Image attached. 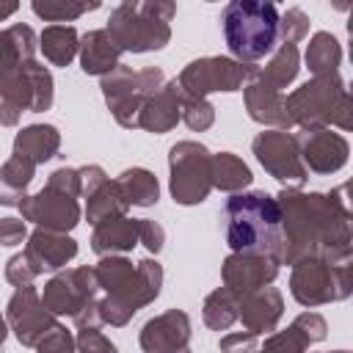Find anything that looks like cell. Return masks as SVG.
<instances>
[{"label":"cell","mask_w":353,"mask_h":353,"mask_svg":"<svg viewBox=\"0 0 353 353\" xmlns=\"http://www.w3.org/2000/svg\"><path fill=\"white\" fill-rule=\"evenodd\" d=\"M25 256L33 265V270L41 276L47 270H61L77 256V240L63 234V232H50V229H33L28 234Z\"/></svg>","instance_id":"ac0fdd59"},{"label":"cell","mask_w":353,"mask_h":353,"mask_svg":"<svg viewBox=\"0 0 353 353\" xmlns=\"http://www.w3.org/2000/svg\"><path fill=\"white\" fill-rule=\"evenodd\" d=\"M94 273L99 284L97 309L102 325H113V328L127 325L138 309L149 306L160 295L163 287V265L149 256L135 265L121 254L99 256Z\"/></svg>","instance_id":"7a4b0ae2"},{"label":"cell","mask_w":353,"mask_h":353,"mask_svg":"<svg viewBox=\"0 0 353 353\" xmlns=\"http://www.w3.org/2000/svg\"><path fill=\"white\" fill-rule=\"evenodd\" d=\"M28 240V226L22 218H0V245H19Z\"/></svg>","instance_id":"bcb514c9"},{"label":"cell","mask_w":353,"mask_h":353,"mask_svg":"<svg viewBox=\"0 0 353 353\" xmlns=\"http://www.w3.org/2000/svg\"><path fill=\"white\" fill-rule=\"evenodd\" d=\"M345 190V185L331 193H303L284 188L276 196L281 212L279 265H295L309 256L328 259L331 265H350V204Z\"/></svg>","instance_id":"6da1fadb"},{"label":"cell","mask_w":353,"mask_h":353,"mask_svg":"<svg viewBox=\"0 0 353 353\" xmlns=\"http://www.w3.org/2000/svg\"><path fill=\"white\" fill-rule=\"evenodd\" d=\"M171 196L182 207L201 204L212 190V154L199 141H179L168 152Z\"/></svg>","instance_id":"9c48e42d"},{"label":"cell","mask_w":353,"mask_h":353,"mask_svg":"<svg viewBox=\"0 0 353 353\" xmlns=\"http://www.w3.org/2000/svg\"><path fill=\"white\" fill-rule=\"evenodd\" d=\"M39 295H41V306L52 317H63V314L74 317L77 312H83L85 306H91V303L99 301L97 273L88 265L61 270V273H55L44 284V290Z\"/></svg>","instance_id":"7c38bea8"},{"label":"cell","mask_w":353,"mask_h":353,"mask_svg":"<svg viewBox=\"0 0 353 353\" xmlns=\"http://www.w3.org/2000/svg\"><path fill=\"white\" fill-rule=\"evenodd\" d=\"M292 325H295L312 345L320 342V339H325V334H328V325H325L323 314H317V312H303V314H298V317L292 320Z\"/></svg>","instance_id":"60d3db41"},{"label":"cell","mask_w":353,"mask_h":353,"mask_svg":"<svg viewBox=\"0 0 353 353\" xmlns=\"http://www.w3.org/2000/svg\"><path fill=\"white\" fill-rule=\"evenodd\" d=\"M39 353H77V345H74V336L72 331H66L61 323L36 345Z\"/></svg>","instance_id":"f35d334b"},{"label":"cell","mask_w":353,"mask_h":353,"mask_svg":"<svg viewBox=\"0 0 353 353\" xmlns=\"http://www.w3.org/2000/svg\"><path fill=\"white\" fill-rule=\"evenodd\" d=\"M6 323L22 347H36L58 325V320L41 306V295L33 284L17 287L6 306Z\"/></svg>","instance_id":"4fadbf2b"},{"label":"cell","mask_w":353,"mask_h":353,"mask_svg":"<svg viewBox=\"0 0 353 353\" xmlns=\"http://www.w3.org/2000/svg\"><path fill=\"white\" fill-rule=\"evenodd\" d=\"M301 69V55H298V47L295 44H279V50L273 52V58L265 63V66H256V74L254 80L270 91H279L287 88L295 74Z\"/></svg>","instance_id":"484cf974"},{"label":"cell","mask_w":353,"mask_h":353,"mask_svg":"<svg viewBox=\"0 0 353 353\" xmlns=\"http://www.w3.org/2000/svg\"><path fill=\"white\" fill-rule=\"evenodd\" d=\"M281 314H284V298L276 287H262L251 295H243L237 306V320H243L245 331L256 336L276 331Z\"/></svg>","instance_id":"d6986e66"},{"label":"cell","mask_w":353,"mask_h":353,"mask_svg":"<svg viewBox=\"0 0 353 353\" xmlns=\"http://www.w3.org/2000/svg\"><path fill=\"white\" fill-rule=\"evenodd\" d=\"M22 221L36 223V229H50V232H63L69 234L80 223V204L74 196H66L52 188H41L33 196H25L19 201Z\"/></svg>","instance_id":"5bb4252c"},{"label":"cell","mask_w":353,"mask_h":353,"mask_svg":"<svg viewBox=\"0 0 353 353\" xmlns=\"http://www.w3.org/2000/svg\"><path fill=\"white\" fill-rule=\"evenodd\" d=\"M290 292L301 306H323L334 301H345L353 292L350 265H331L328 259L309 256L292 265Z\"/></svg>","instance_id":"ba28073f"},{"label":"cell","mask_w":353,"mask_h":353,"mask_svg":"<svg viewBox=\"0 0 353 353\" xmlns=\"http://www.w3.org/2000/svg\"><path fill=\"white\" fill-rule=\"evenodd\" d=\"M223 39L234 61L254 63L279 44V8L273 3L232 0L221 11Z\"/></svg>","instance_id":"277c9868"},{"label":"cell","mask_w":353,"mask_h":353,"mask_svg":"<svg viewBox=\"0 0 353 353\" xmlns=\"http://www.w3.org/2000/svg\"><path fill=\"white\" fill-rule=\"evenodd\" d=\"M328 353H347V350H328Z\"/></svg>","instance_id":"f907efd6"},{"label":"cell","mask_w":353,"mask_h":353,"mask_svg":"<svg viewBox=\"0 0 353 353\" xmlns=\"http://www.w3.org/2000/svg\"><path fill=\"white\" fill-rule=\"evenodd\" d=\"M237 306H240V301H237L226 287L212 290V292L204 298V303H201L204 325L212 328V331H226V328L237 320Z\"/></svg>","instance_id":"d6a6232c"},{"label":"cell","mask_w":353,"mask_h":353,"mask_svg":"<svg viewBox=\"0 0 353 353\" xmlns=\"http://www.w3.org/2000/svg\"><path fill=\"white\" fill-rule=\"evenodd\" d=\"M179 119L193 130V132H204L212 127L215 121V108L210 99H193V97H182V108H179Z\"/></svg>","instance_id":"e575fe53"},{"label":"cell","mask_w":353,"mask_h":353,"mask_svg":"<svg viewBox=\"0 0 353 353\" xmlns=\"http://www.w3.org/2000/svg\"><path fill=\"white\" fill-rule=\"evenodd\" d=\"M17 8H19V3H0V22L8 19L11 14H17Z\"/></svg>","instance_id":"c3c4849f"},{"label":"cell","mask_w":353,"mask_h":353,"mask_svg":"<svg viewBox=\"0 0 353 353\" xmlns=\"http://www.w3.org/2000/svg\"><path fill=\"white\" fill-rule=\"evenodd\" d=\"M306 69L314 74V77H323V74H336L339 63H342V47L336 41V36H331L328 30H317L312 39H309V47H306Z\"/></svg>","instance_id":"f546056e"},{"label":"cell","mask_w":353,"mask_h":353,"mask_svg":"<svg viewBox=\"0 0 353 353\" xmlns=\"http://www.w3.org/2000/svg\"><path fill=\"white\" fill-rule=\"evenodd\" d=\"M309 33V17L303 8H287L279 14V44H298Z\"/></svg>","instance_id":"8d00e7d4"},{"label":"cell","mask_w":353,"mask_h":353,"mask_svg":"<svg viewBox=\"0 0 353 353\" xmlns=\"http://www.w3.org/2000/svg\"><path fill=\"white\" fill-rule=\"evenodd\" d=\"M6 336H8V323H6V317H0V345L6 342Z\"/></svg>","instance_id":"681fc988"},{"label":"cell","mask_w":353,"mask_h":353,"mask_svg":"<svg viewBox=\"0 0 353 353\" xmlns=\"http://www.w3.org/2000/svg\"><path fill=\"white\" fill-rule=\"evenodd\" d=\"M119 185L124 188L130 207H132V204H135V207H152V204H157V199H160L157 176H154L149 168H127V171L119 176Z\"/></svg>","instance_id":"1f68e13d"},{"label":"cell","mask_w":353,"mask_h":353,"mask_svg":"<svg viewBox=\"0 0 353 353\" xmlns=\"http://www.w3.org/2000/svg\"><path fill=\"white\" fill-rule=\"evenodd\" d=\"M39 50L52 66H69L80 50V36L72 25H47L39 36Z\"/></svg>","instance_id":"f1b7e54d"},{"label":"cell","mask_w":353,"mask_h":353,"mask_svg":"<svg viewBox=\"0 0 353 353\" xmlns=\"http://www.w3.org/2000/svg\"><path fill=\"white\" fill-rule=\"evenodd\" d=\"M138 342L143 353H179L190 342V317L182 309H168L143 323Z\"/></svg>","instance_id":"e0dca14e"},{"label":"cell","mask_w":353,"mask_h":353,"mask_svg":"<svg viewBox=\"0 0 353 353\" xmlns=\"http://www.w3.org/2000/svg\"><path fill=\"white\" fill-rule=\"evenodd\" d=\"M179 108H182V91H179L176 80H168V83H163L160 91H154L143 102V108L138 113V127L146 132H157V135L168 132L179 121Z\"/></svg>","instance_id":"ffe728a7"},{"label":"cell","mask_w":353,"mask_h":353,"mask_svg":"<svg viewBox=\"0 0 353 353\" xmlns=\"http://www.w3.org/2000/svg\"><path fill=\"white\" fill-rule=\"evenodd\" d=\"M279 276V262L262 254H229L221 268L223 287L240 301L262 287H270Z\"/></svg>","instance_id":"2e32d148"},{"label":"cell","mask_w":353,"mask_h":353,"mask_svg":"<svg viewBox=\"0 0 353 353\" xmlns=\"http://www.w3.org/2000/svg\"><path fill=\"white\" fill-rule=\"evenodd\" d=\"M47 188H52V190H61V193H66V196H80V174H77V168H69V165H63V168H58V171H52L50 174V179H47Z\"/></svg>","instance_id":"b9f144b4"},{"label":"cell","mask_w":353,"mask_h":353,"mask_svg":"<svg viewBox=\"0 0 353 353\" xmlns=\"http://www.w3.org/2000/svg\"><path fill=\"white\" fill-rule=\"evenodd\" d=\"M174 14L171 0H124L110 11L105 30L121 52H152L168 44Z\"/></svg>","instance_id":"5b68a950"},{"label":"cell","mask_w":353,"mask_h":353,"mask_svg":"<svg viewBox=\"0 0 353 353\" xmlns=\"http://www.w3.org/2000/svg\"><path fill=\"white\" fill-rule=\"evenodd\" d=\"M179 353H190V347H185V350H179Z\"/></svg>","instance_id":"816d5d0a"},{"label":"cell","mask_w":353,"mask_h":353,"mask_svg":"<svg viewBox=\"0 0 353 353\" xmlns=\"http://www.w3.org/2000/svg\"><path fill=\"white\" fill-rule=\"evenodd\" d=\"M141 243L138 237V218H110L94 226L91 234V248L99 256H113V254H127Z\"/></svg>","instance_id":"603a6c76"},{"label":"cell","mask_w":353,"mask_h":353,"mask_svg":"<svg viewBox=\"0 0 353 353\" xmlns=\"http://www.w3.org/2000/svg\"><path fill=\"white\" fill-rule=\"evenodd\" d=\"M77 174H80V196H85V199H88L91 193H97V190L108 182L105 168H102V165H97V163L77 168Z\"/></svg>","instance_id":"f6af8a7d"},{"label":"cell","mask_w":353,"mask_h":353,"mask_svg":"<svg viewBox=\"0 0 353 353\" xmlns=\"http://www.w3.org/2000/svg\"><path fill=\"white\" fill-rule=\"evenodd\" d=\"M165 83L163 77V69L160 66H146V69H132V66H124L119 63L113 72H108L99 83L102 88V97L113 113V119L127 127V130H135L138 127V113L143 108V102L160 91Z\"/></svg>","instance_id":"52a82bcc"},{"label":"cell","mask_w":353,"mask_h":353,"mask_svg":"<svg viewBox=\"0 0 353 353\" xmlns=\"http://www.w3.org/2000/svg\"><path fill=\"white\" fill-rule=\"evenodd\" d=\"M254 174L251 168L232 152H218L212 154V188L226 190V193H243L251 185Z\"/></svg>","instance_id":"4dcf8cb0"},{"label":"cell","mask_w":353,"mask_h":353,"mask_svg":"<svg viewBox=\"0 0 353 353\" xmlns=\"http://www.w3.org/2000/svg\"><path fill=\"white\" fill-rule=\"evenodd\" d=\"M61 149V132L52 124H30L22 127L14 138V154L30 160L33 165L47 163Z\"/></svg>","instance_id":"d4e9b609"},{"label":"cell","mask_w":353,"mask_h":353,"mask_svg":"<svg viewBox=\"0 0 353 353\" xmlns=\"http://www.w3.org/2000/svg\"><path fill=\"white\" fill-rule=\"evenodd\" d=\"M284 105L290 121L298 124L301 130L353 127V99L339 74H323L306 80L290 97H284Z\"/></svg>","instance_id":"8992f818"},{"label":"cell","mask_w":353,"mask_h":353,"mask_svg":"<svg viewBox=\"0 0 353 353\" xmlns=\"http://www.w3.org/2000/svg\"><path fill=\"white\" fill-rule=\"evenodd\" d=\"M33 14L47 19V22H72L77 17H83L85 11H97L99 0L91 3H74V0H33L30 3Z\"/></svg>","instance_id":"836d02e7"},{"label":"cell","mask_w":353,"mask_h":353,"mask_svg":"<svg viewBox=\"0 0 353 353\" xmlns=\"http://www.w3.org/2000/svg\"><path fill=\"white\" fill-rule=\"evenodd\" d=\"M36 270H33V265L28 262V256H25V251L22 254H14L8 262H6V279H8V284H14V287H28V284H33L36 281Z\"/></svg>","instance_id":"ab89813d"},{"label":"cell","mask_w":353,"mask_h":353,"mask_svg":"<svg viewBox=\"0 0 353 353\" xmlns=\"http://www.w3.org/2000/svg\"><path fill=\"white\" fill-rule=\"evenodd\" d=\"M298 143V154L306 165V171L314 174H334L347 163L350 146L345 141V135L334 132L331 127H320V130H301L298 135H292Z\"/></svg>","instance_id":"9a60e30c"},{"label":"cell","mask_w":353,"mask_h":353,"mask_svg":"<svg viewBox=\"0 0 353 353\" xmlns=\"http://www.w3.org/2000/svg\"><path fill=\"white\" fill-rule=\"evenodd\" d=\"M77 353H119L116 345L99 328H80L74 336Z\"/></svg>","instance_id":"74e56055"},{"label":"cell","mask_w":353,"mask_h":353,"mask_svg":"<svg viewBox=\"0 0 353 353\" xmlns=\"http://www.w3.org/2000/svg\"><path fill=\"white\" fill-rule=\"evenodd\" d=\"M39 50V36L33 33L30 25H11L0 30V80L17 72L25 61H33Z\"/></svg>","instance_id":"cb8c5ba5"},{"label":"cell","mask_w":353,"mask_h":353,"mask_svg":"<svg viewBox=\"0 0 353 353\" xmlns=\"http://www.w3.org/2000/svg\"><path fill=\"white\" fill-rule=\"evenodd\" d=\"M36 176V165L25 157L11 154L0 168V204L19 207V201L28 196V185Z\"/></svg>","instance_id":"83f0119b"},{"label":"cell","mask_w":353,"mask_h":353,"mask_svg":"<svg viewBox=\"0 0 353 353\" xmlns=\"http://www.w3.org/2000/svg\"><path fill=\"white\" fill-rule=\"evenodd\" d=\"M309 339L295 328L290 325L287 331H279V334H270L262 347H256V353H306L309 350Z\"/></svg>","instance_id":"d590c367"},{"label":"cell","mask_w":353,"mask_h":353,"mask_svg":"<svg viewBox=\"0 0 353 353\" xmlns=\"http://www.w3.org/2000/svg\"><path fill=\"white\" fill-rule=\"evenodd\" d=\"M259 336L248 331H234L221 336V353H256Z\"/></svg>","instance_id":"7bdbcfd3"},{"label":"cell","mask_w":353,"mask_h":353,"mask_svg":"<svg viewBox=\"0 0 353 353\" xmlns=\"http://www.w3.org/2000/svg\"><path fill=\"white\" fill-rule=\"evenodd\" d=\"M77 55H80V69L85 74L105 77L108 72H113L119 66L121 50L116 47V41L110 39V33L105 28H99V30H88L85 36H80Z\"/></svg>","instance_id":"7402d4cb"},{"label":"cell","mask_w":353,"mask_h":353,"mask_svg":"<svg viewBox=\"0 0 353 353\" xmlns=\"http://www.w3.org/2000/svg\"><path fill=\"white\" fill-rule=\"evenodd\" d=\"M254 157L259 160V165L279 179L287 190H301L309 179V171L298 154V143L292 138V132L287 130H265L254 138L251 143Z\"/></svg>","instance_id":"8fae6325"},{"label":"cell","mask_w":353,"mask_h":353,"mask_svg":"<svg viewBox=\"0 0 353 353\" xmlns=\"http://www.w3.org/2000/svg\"><path fill=\"white\" fill-rule=\"evenodd\" d=\"M256 74L254 63H240L234 58L226 55H207V58H196L190 61L176 80L182 97H193V99H207V94L212 91H237L245 83H251Z\"/></svg>","instance_id":"30bf717a"},{"label":"cell","mask_w":353,"mask_h":353,"mask_svg":"<svg viewBox=\"0 0 353 353\" xmlns=\"http://www.w3.org/2000/svg\"><path fill=\"white\" fill-rule=\"evenodd\" d=\"M19 119H22L19 110H14L11 105H3V102H0V127H17Z\"/></svg>","instance_id":"7dc6e473"},{"label":"cell","mask_w":353,"mask_h":353,"mask_svg":"<svg viewBox=\"0 0 353 353\" xmlns=\"http://www.w3.org/2000/svg\"><path fill=\"white\" fill-rule=\"evenodd\" d=\"M138 237H141V245H146L152 254L163 251V243H165V232L157 221H149V218H138Z\"/></svg>","instance_id":"ee69618b"},{"label":"cell","mask_w":353,"mask_h":353,"mask_svg":"<svg viewBox=\"0 0 353 353\" xmlns=\"http://www.w3.org/2000/svg\"><path fill=\"white\" fill-rule=\"evenodd\" d=\"M226 243L232 254H262L279 262L281 212L276 196L265 190H243L226 199Z\"/></svg>","instance_id":"3957f363"},{"label":"cell","mask_w":353,"mask_h":353,"mask_svg":"<svg viewBox=\"0 0 353 353\" xmlns=\"http://www.w3.org/2000/svg\"><path fill=\"white\" fill-rule=\"evenodd\" d=\"M243 99H245V110L256 124L273 127V130H290L292 121L287 116V105H284V94L270 91L265 85H259L256 80L245 83L243 88Z\"/></svg>","instance_id":"44dd1931"},{"label":"cell","mask_w":353,"mask_h":353,"mask_svg":"<svg viewBox=\"0 0 353 353\" xmlns=\"http://www.w3.org/2000/svg\"><path fill=\"white\" fill-rule=\"evenodd\" d=\"M127 210H130V201L119 179H108L97 193L85 199V218L91 226H99L102 221H110V218H124Z\"/></svg>","instance_id":"4316f807"}]
</instances>
